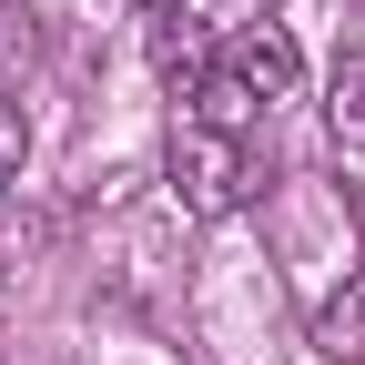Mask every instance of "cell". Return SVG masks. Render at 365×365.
<instances>
[{
	"label": "cell",
	"mask_w": 365,
	"mask_h": 365,
	"mask_svg": "<svg viewBox=\"0 0 365 365\" xmlns=\"http://www.w3.org/2000/svg\"><path fill=\"white\" fill-rule=\"evenodd\" d=\"M254 153H244V132H213V122H182L173 132V193L193 223H223V213H244L254 203Z\"/></svg>",
	"instance_id": "cell-1"
},
{
	"label": "cell",
	"mask_w": 365,
	"mask_h": 365,
	"mask_svg": "<svg viewBox=\"0 0 365 365\" xmlns=\"http://www.w3.org/2000/svg\"><path fill=\"white\" fill-rule=\"evenodd\" d=\"M223 71H234V81L254 91L264 112H274V102H294V91H304V61H294V41L274 31V21H254V31L234 41V51H223Z\"/></svg>",
	"instance_id": "cell-2"
},
{
	"label": "cell",
	"mask_w": 365,
	"mask_h": 365,
	"mask_svg": "<svg viewBox=\"0 0 365 365\" xmlns=\"http://www.w3.org/2000/svg\"><path fill=\"white\" fill-rule=\"evenodd\" d=\"M41 244H51V203L0 182V264H41Z\"/></svg>",
	"instance_id": "cell-3"
},
{
	"label": "cell",
	"mask_w": 365,
	"mask_h": 365,
	"mask_svg": "<svg viewBox=\"0 0 365 365\" xmlns=\"http://www.w3.org/2000/svg\"><path fill=\"white\" fill-rule=\"evenodd\" d=\"M314 345H325L335 365H355V355H365V274H345V284L325 294V314H314Z\"/></svg>",
	"instance_id": "cell-4"
},
{
	"label": "cell",
	"mask_w": 365,
	"mask_h": 365,
	"mask_svg": "<svg viewBox=\"0 0 365 365\" xmlns=\"http://www.w3.org/2000/svg\"><path fill=\"white\" fill-rule=\"evenodd\" d=\"M325 122H335L345 153H365V51H335V71H325Z\"/></svg>",
	"instance_id": "cell-5"
},
{
	"label": "cell",
	"mask_w": 365,
	"mask_h": 365,
	"mask_svg": "<svg viewBox=\"0 0 365 365\" xmlns=\"http://www.w3.org/2000/svg\"><path fill=\"white\" fill-rule=\"evenodd\" d=\"M254 112H264V102H254L234 71H203V81H193V122H213V132H244Z\"/></svg>",
	"instance_id": "cell-6"
},
{
	"label": "cell",
	"mask_w": 365,
	"mask_h": 365,
	"mask_svg": "<svg viewBox=\"0 0 365 365\" xmlns=\"http://www.w3.org/2000/svg\"><path fill=\"white\" fill-rule=\"evenodd\" d=\"M153 61H163L173 81H203V11H182V21H163V31H153Z\"/></svg>",
	"instance_id": "cell-7"
},
{
	"label": "cell",
	"mask_w": 365,
	"mask_h": 365,
	"mask_svg": "<svg viewBox=\"0 0 365 365\" xmlns=\"http://www.w3.org/2000/svg\"><path fill=\"white\" fill-rule=\"evenodd\" d=\"M21 163H31V112H21V91H0V182Z\"/></svg>",
	"instance_id": "cell-8"
},
{
	"label": "cell",
	"mask_w": 365,
	"mask_h": 365,
	"mask_svg": "<svg viewBox=\"0 0 365 365\" xmlns=\"http://www.w3.org/2000/svg\"><path fill=\"white\" fill-rule=\"evenodd\" d=\"M143 11H163V21H182V11H203V0H143Z\"/></svg>",
	"instance_id": "cell-9"
},
{
	"label": "cell",
	"mask_w": 365,
	"mask_h": 365,
	"mask_svg": "<svg viewBox=\"0 0 365 365\" xmlns=\"http://www.w3.org/2000/svg\"><path fill=\"white\" fill-rule=\"evenodd\" d=\"M264 11H284V0H264Z\"/></svg>",
	"instance_id": "cell-10"
}]
</instances>
